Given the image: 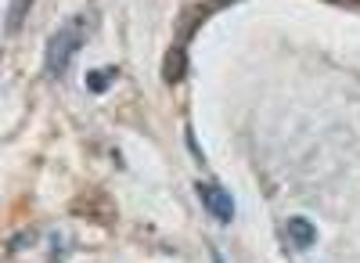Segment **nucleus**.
I'll return each instance as SVG.
<instances>
[{"label":"nucleus","instance_id":"nucleus-10","mask_svg":"<svg viewBox=\"0 0 360 263\" xmlns=\"http://www.w3.org/2000/svg\"><path fill=\"white\" fill-rule=\"evenodd\" d=\"M213 263H224V256H220V252H217V249H213Z\"/></svg>","mask_w":360,"mask_h":263},{"label":"nucleus","instance_id":"nucleus-5","mask_svg":"<svg viewBox=\"0 0 360 263\" xmlns=\"http://www.w3.org/2000/svg\"><path fill=\"white\" fill-rule=\"evenodd\" d=\"M288 238H292L295 249L317 245V227H314V220H307V217H288Z\"/></svg>","mask_w":360,"mask_h":263},{"label":"nucleus","instance_id":"nucleus-3","mask_svg":"<svg viewBox=\"0 0 360 263\" xmlns=\"http://www.w3.org/2000/svg\"><path fill=\"white\" fill-rule=\"evenodd\" d=\"M195 191H198V198H202V206L213 213L220 224H231V220H234V198H231V191H224L217 181H213V184L198 181Z\"/></svg>","mask_w":360,"mask_h":263},{"label":"nucleus","instance_id":"nucleus-7","mask_svg":"<svg viewBox=\"0 0 360 263\" xmlns=\"http://www.w3.org/2000/svg\"><path fill=\"white\" fill-rule=\"evenodd\" d=\"M29 8H33V0H11V4H8V22H4V33H18L22 22H25V15H29Z\"/></svg>","mask_w":360,"mask_h":263},{"label":"nucleus","instance_id":"nucleus-8","mask_svg":"<svg viewBox=\"0 0 360 263\" xmlns=\"http://www.w3.org/2000/svg\"><path fill=\"white\" fill-rule=\"evenodd\" d=\"M184 141H188V148L195 152V159H198V162H205V155H202V148H198V141H195V134H191V127L184 130Z\"/></svg>","mask_w":360,"mask_h":263},{"label":"nucleus","instance_id":"nucleus-4","mask_svg":"<svg viewBox=\"0 0 360 263\" xmlns=\"http://www.w3.org/2000/svg\"><path fill=\"white\" fill-rule=\"evenodd\" d=\"M188 69H191V62H188V47H184V44L166 47V54H162V79H166L169 86H176L180 79L188 76Z\"/></svg>","mask_w":360,"mask_h":263},{"label":"nucleus","instance_id":"nucleus-9","mask_svg":"<svg viewBox=\"0 0 360 263\" xmlns=\"http://www.w3.org/2000/svg\"><path fill=\"white\" fill-rule=\"evenodd\" d=\"M328 4H339V8H360V0H328Z\"/></svg>","mask_w":360,"mask_h":263},{"label":"nucleus","instance_id":"nucleus-6","mask_svg":"<svg viewBox=\"0 0 360 263\" xmlns=\"http://www.w3.org/2000/svg\"><path fill=\"white\" fill-rule=\"evenodd\" d=\"M112 79H115V65H108V69H90V72H86V91H90V94H105L108 86H112Z\"/></svg>","mask_w":360,"mask_h":263},{"label":"nucleus","instance_id":"nucleus-1","mask_svg":"<svg viewBox=\"0 0 360 263\" xmlns=\"http://www.w3.org/2000/svg\"><path fill=\"white\" fill-rule=\"evenodd\" d=\"M79 44H83V22L79 18L58 25L51 33V40H47V47H44V69H47V76H65V69L76 58Z\"/></svg>","mask_w":360,"mask_h":263},{"label":"nucleus","instance_id":"nucleus-2","mask_svg":"<svg viewBox=\"0 0 360 263\" xmlns=\"http://www.w3.org/2000/svg\"><path fill=\"white\" fill-rule=\"evenodd\" d=\"M69 213L76 220H86V224H98V227H115L119 220V210H115V198L105 191V188H83L69 198Z\"/></svg>","mask_w":360,"mask_h":263}]
</instances>
